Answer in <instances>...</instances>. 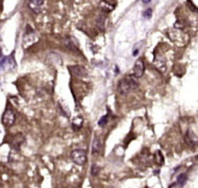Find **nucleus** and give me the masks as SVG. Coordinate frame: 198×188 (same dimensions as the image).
<instances>
[{
	"instance_id": "obj_15",
	"label": "nucleus",
	"mask_w": 198,
	"mask_h": 188,
	"mask_svg": "<svg viewBox=\"0 0 198 188\" xmlns=\"http://www.w3.org/2000/svg\"><path fill=\"white\" fill-rule=\"evenodd\" d=\"M143 2H144V3H149V2L151 1V0H142Z\"/></svg>"
},
{
	"instance_id": "obj_2",
	"label": "nucleus",
	"mask_w": 198,
	"mask_h": 188,
	"mask_svg": "<svg viewBox=\"0 0 198 188\" xmlns=\"http://www.w3.org/2000/svg\"><path fill=\"white\" fill-rule=\"evenodd\" d=\"M71 158L73 162L78 165H84L87 162V152L84 150H75L71 154Z\"/></svg>"
},
{
	"instance_id": "obj_12",
	"label": "nucleus",
	"mask_w": 198,
	"mask_h": 188,
	"mask_svg": "<svg viewBox=\"0 0 198 188\" xmlns=\"http://www.w3.org/2000/svg\"><path fill=\"white\" fill-rule=\"evenodd\" d=\"M107 123H108V115H104V116H102V118L99 119L98 125L100 127H104L105 125H107Z\"/></svg>"
},
{
	"instance_id": "obj_7",
	"label": "nucleus",
	"mask_w": 198,
	"mask_h": 188,
	"mask_svg": "<svg viewBox=\"0 0 198 188\" xmlns=\"http://www.w3.org/2000/svg\"><path fill=\"white\" fill-rule=\"evenodd\" d=\"M101 148H102V144H101V141H100V139L98 137H95V139H94V141H93L92 153H93L94 155H96V154H100Z\"/></svg>"
},
{
	"instance_id": "obj_14",
	"label": "nucleus",
	"mask_w": 198,
	"mask_h": 188,
	"mask_svg": "<svg viewBox=\"0 0 198 188\" xmlns=\"http://www.w3.org/2000/svg\"><path fill=\"white\" fill-rule=\"evenodd\" d=\"M98 170H99V169L96 166L95 164H94V165H93V167H92V170H91L92 173H93V175H96V173H98Z\"/></svg>"
},
{
	"instance_id": "obj_5",
	"label": "nucleus",
	"mask_w": 198,
	"mask_h": 188,
	"mask_svg": "<svg viewBox=\"0 0 198 188\" xmlns=\"http://www.w3.org/2000/svg\"><path fill=\"white\" fill-rule=\"evenodd\" d=\"M45 0H29V7L34 14H40Z\"/></svg>"
},
{
	"instance_id": "obj_9",
	"label": "nucleus",
	"mask_w": 198,
	"mask_h": 188,
	"mask_svg": "<svg viewBox=\"0 0 198 188\" xmlns=\"http://www.w3.org/2000/svg\"><path fill=\"white\" fill-rule=\"evenodd\" d=\"M156 161L157 164L162 165L163 163H164V157H163L162 153L160 152V151H157V152L156 153Z\"/></svg>"
},
{
	"instance_id": "obj_6",
	"label": "nucleus",
	"mask_w": 198,
	"mask_h": 188,
	"mask_svg": "<svg viewBox=\"0 0 198 188\" xmlns=\"http://www.w3.org/2000/svg\"><path fill=\"white\" fill-rule=\"evenodd\" d=\"M69 69L71 70V72H72L75 76L84 77L87 75V71H86L82 67H80V65H73V67H70Z\"/></svg>"
},
{
	"instance_id": "obj_1",
	"label": "nucleus",
	"mask_w": 198,
	"mask_h": 188,
	"mask_svg": "<svg viewBox=\"0 0 198 188\" xmlns=\"http://www.w3.org/2000/svg\"><path fill=\"white\" fill-rule=\"evenodd\" d=\"M138 86V81L134 76H127L122 78L118 83V92L121 95H127Z\"/></svg>"
},
{
	"instance_id": "obj_8",
	"label": "nucleus",
	"mask_w": 198,
	"mask_h": 188,
	"mask_svg": "<svg viewBox=\"0 0 198 188\" xmlns=\"http://www.w3.org/2000/svg\"><path fill=\"white\" fill-rule=\"evenodd\" d=\"M99 6H100V8H101L102 12H104V13H111L112 10H114V8H115V6L113 4L108 3V2H107V1H101L100 2Z\"/></svg>"
},
{
	"instance_id": "obj_13",
	"label": "nucleus",
	"mask_w": 198,
	"mask_h": 188,
	"mask_svg": "<svg viewBox=\"0 0 198 188\" xmlns=\"http://www.w3.org/2000/svg\"><path fill=\"white\" fill-rule=\"evenodd\" d=\"M151 13H152V10H151L150 8H147V10L144 12V14H143V16H144V18L148 19V18H150V17H151Z\"/></svg>"
},
{
	"instance_id": "obj_4",
	"label": "nucleus",
	"mask_w": 198,
	"mask_h": 188,
	"mask_svg": "<svg viewBox=\"0 0 198 188\" xmlns=\"http://www.w3.org/2000/svg\"><path fill=\"white\" fill-rule=\"evenodd\" d=\"M144 72H145V65L142 59H139V61H137L136 64H134V76L136 77V78H140V77L144 75Z\"/></svg>"
},
{
	"instance_id": "obj_11",
	"label": "nucleus",
	"mask_w": 198,
	"mask_h": 188,
	"mask_svg": "<svg viewBox=\"0 0 198 188\" xmlns=\"http://www.w3.org/2000/svg\"><path fill=\"white\" fill-rule=\"evenodd\" d=\"M186 180H187V176L182 173V175L178 176V178H177V183H178L179 185H183V184H185Z\"/></svg>"
},
{
	"instance_id": "obj_3",
	"label": "nucleus",
	"mask_w": 198,
	"mask_h": 188,
	"mask_svg": "<svg viewBox=\"0 0 198 188\" xmlns=\"http://www.w3.org/2000/svg\"><path fill=\"white\" fill-rule=\"evenodd\" d=\"M15 123V113L11 109H7L2 115V124L5 127H11Z\"/></svg>"
},
{
	"instance_id": "obj_16",
	"label": "nucleus",
	"mask_w": 198,
	"mask_h": 188,
	"mask_svg": "<svg viewBox=\"0 0 198 188\" xmlns=\"http://www.w3.org/2000/svg\"><path fill=\"white\" fill-rule=\"evenodd\" d=\"M0 57H1V50H0Z\"/></svg>"
},
{
	"instance_id": "obj_10",
	"label": "nucleus",
	"mask_w": 198,
	"mask_h": 188,
	"mask_svg": "<svg viewBox=\"0 0 198 188\" xmlns=\"http://www.w3.org/2000/svg\"><path fill=\"white\" fill-rule=\"evenodd\" d=\"M81 126H82V119H79V122H77V119H75L73 121V129L74 130H78V129H80V128H81Z\"/></svg>"
}]
</instances>
